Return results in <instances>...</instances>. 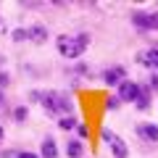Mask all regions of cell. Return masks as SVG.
I'll list each match as a JSON object with an SVG mask.
<instances>
[{"label":"cell","instance_id":"cell-5","mask_svg":"<svg viewBox=\"0 0 158 158\" xmlns=\"http://www.w3.org/2000/svg\"><path fill=\"white\" fill-rule=\"evenodd\" d=\"M137 95H140V85L137 82H132V79H124L121 85H118V103L124 100V103H135L137 100Z\"/></svg>","mask_w":158,"mask_h":158},{"label":"cell","instance_id":"cell-21","mask_svg":"<svg viewBox=\"0 0 158 158\" xmlns=\"http://www.w3.org/2000/svg\"><path fill=\"white\" fill-rule=\"evenodd\" d=\"M0 32H6V24H3V19H0Z\"/></svg>","mask_w":158,"mask_h":158},{"label":"cell","instance_id":"cell-4","mask_svg":"<svg viewBox=\"0 0 158 158\" xmlns=\"http://www.w3.org/2000/svg\"><path fill=\"white\" fill-rule=\"evenodd\" d=\"M103 142H106V145L111 148L113 158H129V148H127V142L121 140V137H118L116 132H111V129H103Z\"/></svg>","mask_w":158,"mask_h":158},{"label":"cell","instance_id":"cell-12","mask_svg":"<svg viewBox=\"0 0 158 158\" xmlns=\"http://www.w3.org/2000/svg\"><path fill=\"white\" fill-rule=\"evenodd\" d=\"M135 106L140 108V111H145V108L150 106V92H148V90H142V87H140V95H137V100H135Z\"/></svg>","mask_w":158,"mask_h":158},{"label":"cell","instance_id":"cell-2","mask_svg":"<svg viewBox=\"0 0 158 158\" xmlns=\"http://www.w3.org/2000/svg\"><path fill=\"white\" fill-rule=\"evenodd\" d=\"M32 98H34V100L40 98V103H42V108H45V111L61 113V116L71 113V108H74L71 98H69L66 92H56V90H50V92H32Z\"/></svg>","mask_w":158,"mask_h":158},{"label":"cell","instance_id":"cell-11","mask_svg":"<svg viewBox=\"0 0 158 158\" xmlns=\"http://www.w3.org/2000/svg\"><path fill=\"white\" fill-rule=\"evenodd\" d=\"M66 156L69 158H82V156H85V145H82V140H69Z\"/></svg>","mask_w":158,"mask_h":158},{"label":"cell","instance_id":"cell-17","mask_svg":"<svg viewBox=\"0 0 158 158\" xmlns=\"http://www.w3.org/2000/svg\"><path fill=\"white\" fill-rule=\"evenodd\" d=\"M16 158H40L37 153H16Z\"/></svg>","mask_w":158,"mask_h":158},{"label":"cell","instance_id":"cell-9","mask_svg":"<svg viewBox=\"0 0 158 158\" xmlns=\"http://www.w3.org/2000/svg\"><path fill=\"white\" fill-rule=\"evenodd\" d=\"M27 40H32V42H45L48 40V29L40 27V24H34V27L27 29Z\"/></svg>","mask_w":158,"mask_h":158},{"label":"cell","instance_id":"cell-15","mask_svg":"<svg viewBox=\"0 0 158 158\" xmlns=\"http://www.w3.org/2000/svg\"><path fill=\"white\" fill-rule=\"evenodd\" d=\"M13 40H16V42L27 40V29H16V32H13Z\"/></svg>","mask_w":158,"mask_h":158},{"label":"cell","instance_id":"cell-13","mask_svg":"<svg viewBox=\"0 0 158 158\" xmlns=\"http://www.w3.org/2000/svg\"><path fill=\"white\" fill-rule=\"evenodd\" d=\"M58 127H61V129H74V127H77V118L74 116H61Z\"/></svg>","mask_w":158,"mask_h":158},{"label":"cell","instance_id":"cell-8","mask_svg":"<svg viewBox=\"0 0 158 158\" xmlns=\"http://www.w3.org/2000/svg\"><path fill=\"white\" fill-rule=\"evenodd\" d=\"M137 135L145 142H158V124H140L137 127Z\"/></svg>","mask_w":158,"mask_h":158},{"label":"cell","instance_id":"cell-1","mask_svg":"<svg viewBox=\"0 0 158 158\" xmlns=\"http://www.w3.org/2000/svg\"><path fill=\"white\" fill-rule=\"evenodd\" d=\"M56 48H58V53H61L63 58L74 61V58H79L87 48H90V34H85V32H79V34H61V37L56 40Z\"/></svg>","mask_w":158,"mask_h":158},{"label":"cell","instance_id":"cell-18","mask_svg":"<svg viewBox=\"0 0 158 158\" xmlns=\"http://www.w3.org/2000/svg\"><path fill=\"white\" fill-rule=\"evenodd\" d=\"M108 108H118V98H111L108 100Z\"/></svg>","mask_w":158,"mask_h":158},{"label":"cell","instance_id":"cell-10","mask_svg":"<svg viewBox=\"0 0 158 158\" xmlns=\"http://www.w3.org/2000/svg\"><path fill=\"white\" fill-rule=\"evenodd\" d=\"M40 153H42V158H56V156H58L56 140H53V137H45V140H42V145H40Z\"/></svg>","mask_w":158,"mask_h":158},{"label":"cell","instance_id":"cell-7","mask_svg":"<svg viewBox=\"0 0 158 158\" xmlns=\"http://www.w3.org/2000/svg\"><path fill=\"white\" fill-rule=\"evenodd\" d=\"M124 79H127V71L121 66H113V69H106L103 71V82L106 85H121Z\"/></svg>","mask_w":158,"mask_h":158},{"label":"cell","instance_id":"cell-16","mask_svg":"<svg viewBox=\"0 0 158 158\" xmlns=\"http://www.w3.org/2000/svg\"><path fill=\"white\" fill-rule=\"evenodd\" d=\"M13 116H16V121H24V118H27V108H16V113H13Z\"/></svg>","mask_w":158,"mask_h":158},{"label":"cell","instance_id":"cell-14","mask_svg":"<svg viewBox=\"0 0 158 158\" xmlns=\"http://www.w3.org/2000/svg\"><path fill=\"white\" fill-rule=\"evenodd\" d=\"M148 87H150V90H158V71L150 74V79H148Z\"/></svg>","mask_w":158,"mask_h":158},{"label":"cell","instance_id":"cell-22","mask_svg":"<svg viewBox=\"0 0 158 158\" xmlns=\"http://www.w3.org/2000/svg\"><path fill=\"white\" fill-rule=\"evenodd\" d=\"M0 140H3V127H0Z\"/></svg>","mask_w":158,"mask_h":158},{"label":"cell","instance_id":"cell-3","mask_svg":"<svg viewBox=\"0 0 158 158\" xmlns=\"http://www.w3.org/2000/svg\"><path fill=\"white\" fill-rule=\"evenodd\" d=\"M132 24L142 32H156L158 29V11H132Z\"/></svg>","mask_w":158,"mask_h":158},{"label":"cell","instance_id":"cell-6","mask_svg":"<svg viewBox=\"0 0 158 158\" xmlns=\"http://www.w3.org/2000/svg\"><path fill=\"white\" fill-rule=\"evenodd\" d=\"M137 63L145 69H153V71H158V48H148V50L137 53Z\"/></svg>","mask_w":158,"mask_h":158},{"label":"cell","instance_id":"cell-20","mask_svg":"<svg viewBox=\"0 0 158 158\" xmlns=\"http://www.w3.org/2000/svg\"><path fill=\"white\" fill-rule=\"evenodd\" d=\"M6 106V95H3V92H0V108Z\"/></svg>","mask_w":158,"mask_h":158},{"label":"cell","instance_id":"cell-19","mask_svg":"<svg viewBox=\"0 0 158 158\" xmlns=\"http://www.w3.org/2000/svg\"><path fill=\"white\" fill-rule=\"evenodd\" d=\"M3 85H8V74H3V71H0V87H3Z\"/></svg>","mask_w":158,"mask_h":158}]
</instances>
